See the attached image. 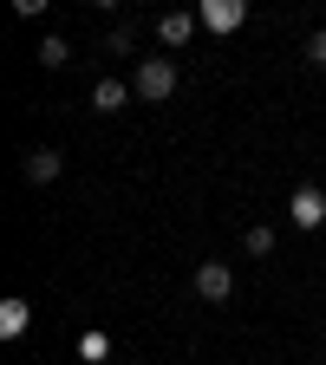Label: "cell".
<instances>
[{"label": "cell", "instance_id": "cell-1", "mask_svg": "<svg viewBox=\"0 0 326 365\" xmlns=\"http://www.w3.org/2000/svg\"><path fill=\"white\" fill-rule=\"evenodd\" d=\"M131 91H137L144 105H163L170 91H176V66H170V59H144V66L131 72Z\"/></svg>", "mask_w": 326, "mask_h": 365}, {"label": "cell", "instance_id": "cell-2", "mask_svg": "<svg viewBox=\"0 0 326 365\" xmlns=\"http://www.w3.org/2000/svg\"><path fill=\"white\" fill-rule=\"evenodd\" d=\"M228 294H235V267H228V261H196V300L222 307Z\"/></svg>", "mask_w": 326, "mask_h": 365}, {"label": "cell", "instance_id": "cell-3", "mask_svg": "<svg viewBox=\"0 0 326 365\" xmlns=\"http://www.w3.org/2000/svg\"><path fill=\"white\" fill-rule=\"evenodd\" d=\"M196 20H203L209 33H235V26L248 20V0H196Z\"/></svg>", "mask_w": 326, "mask_h": 365}, {"label": "cell", "instance_id": "cell-4", "mask_svg": "<svg viewBox=\"0 0 326 365\" xmlns=\"http://www.w3.org/2000/svg\"><path fill=\"white\" fill-rule=\"evenodd\" d=\"M287 222H294V228H320V222H326V190L300 182V190H294V202H287Z\"/></svg>", "mask_w": 326, "mask_h": 365}, {"label": "cell", "instance_id": "cell-5", "mask_svg": "<svg viewBox=\"0 0 326 365\" xmlns=\"http://www.w3.org/2000/svg\"><path fill=\"white\" fill-rule=\"evenodd\" d=\"M59 170H66V157H59L53 144H33V150L20 157V176H26V182H53Z\"/></svg>", "mask_w": 326, "mask_h": 365}, {"label": "cell", "instance_id": "cell-6", "mask_svg": "<svg viewBox=\"0 0 326 365\" xmlns=\"http://www.w3.org/2000/svg\"><path fill=\"white\" fill-rule=\"evenodd\" d=\"M124 98H137L124 78H98V85H91V111H105V118H111V111H124Z\"/></svg>", "mask_w": 326, "mask_h": 365}, {"label": "cell", "instance_id": "cell-7", "mask_svg": "<svg viewBox=\"0 0 326 365\" xmlns=\"http://www.w3.org/2000/svg\"><path fill=\"white\" fill-rule=\"evenodd\" d=\"M26 327H33V307L20 294H7V300H0V339H20Z\"/></svg>", "mask_w": 326, "mask_h": 365}, {"label": "cell", "instance_id": "cell-8", "mask_svg": "<svg viewBox=\"0 0 326 365\" xmlns=\"http://www.w3.org/2000/svg\"><path fill=\"white\" fill-rule=\"evenodd\" d=\"M157 39H163V46H190V39H196V14H163V20H157Z\"/></svg>", "mask_w": 326, "mask_h": 365}, {"label": "cell", "instance_id": "cell-9", "mask_svg": "<svg viewBox=\"0 0 326 365\" xmlns=\"http://www.w3.org/2000/svg\"><path fill=\"white\" fill-rule=\"evenodd\" d=\"M78 359H85V365H105V359H111V339H105L98 327H91V333H78Z\"/></svg>", "mask_w": 326, "mask_h": 365}, {"label": "cell", "instance_id": "cell-10", "mask_svg": "<svg viewBox=\"0 0 326 365\" xmlns=\"http://www.w3.org/2000/svg\"><path fill=\"white\" fill-rule=\"evenodd\" d=\"M66 59H72V46H66L59 33H53V39H39V66H46V72H59Z\"/></svg>", "mask_w": 326, "mask_h": 365}, {"label": "cell", "instance_id": "cell-11", "mask_svg": "<svg viewBox=\"0 0 326 365\" xmlns=\"http://www.w3.org/2000/svg\"><path fill=\"white\" fill-rule=\"evenodd\" d=\"M248 255H274V228H268V222L248 228Z\"/></svg>", "mask_w": 326, "mask_h": 365}, {"label": "cell", "instance_id": "cell-12", "mask_svg": "<svg viewBox=\"0 0 326 365\" xmlns=\"http://www.w3.org/2000/svg\"><path fill=\"white\" fill-rule=\"evenodd\" d=\"M137 46V26H111V39H105V53H131Z\"/></svg>", "mask_w": 326, "mask_h": 365}, {"label": "cell", "instance_id": "cell-13", "mask_svg": "<svg viewBox=\"0 0 326 365\" xmlns=\"http://www.w3.org/2000/svg\"><path fill=\"white\" fill-rule=\"evenodd\" d=\"M300 59H307V66H326V33H307V46H300Z\"/></svg>", "mask_w": 326, "mask_h": 365}, {"label": "cell", "instance_id": "cell-14", "mask_svg": "<svg viewBox=\"0 0 326 365\" xmlns=\"http://www.w3.org/2000/svg\"><path fill=\"white\" fill-rule=\"evenodd\" d=\"M46 7H53V0H14V14H26V20H33V14H46Z\"/></svg>", "mask_w": 326, "mask_h": 365}, {"label": "cell", "instance_id": "cell-15", "mask_svg": "<svg viewBox=\"0 0 326 365\" xmlns=\"http://www.w3.org/2000/svg\"><path fill=\"white\" fill-rule=\"evenodd\" d=\"M91 7H118V0H91Z\"/></svg>", "mask_w": 326, "mask_h": 365}]
</instances>
